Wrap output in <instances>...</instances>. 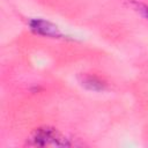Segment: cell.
Here are the masks:
<instances>
[{"mask_svg":"<svg viewBox=\"0 0 148 148\" xmlns=\"http://www.w3.org/2000/svg\"><path fill=\"white\" fill-rule=\"evenodd\" d=\"M29 147H73L76 143L52 126H40L32 131L25 142Z\"/></svg>","mask_w":148,"mask_h":148,"instance_id":"6da1fadb","label":"cell"},{"mask_svg":"<svg viewBox=\"0 0 148 148\" xmlns=\"http://www.w3.org/2000/svg\"><path fill=\"white\" fill-rule=\"evenodd\" d=\"M28 24H29L30 30L39 36H45V37H51V38L64 37L59 28L50 21H46L43 18H30L28 21Z\"/></svg>","mask_w":148,"mask_h":148,"instance_id":"7a4b0ae2","label":"cell"},{"mask_svg":"<svg viewBox=\"0 0 148 148\" xmlns=\"http://www.w3.org/2000/svg\"><path fill=\"white\" fill-rule=\"evenodd\" d=\"M80 84L90 91H104L106 89V82L98 76L90 74H82L79 76Z\"/></svg>","mask_w":148,"mask_h":148,"instance_id":"3957f363","label":"cell"},{"mask_svg":"<svg viewBox=\"0 0 148 148\" xmlns=\"http://www.w3.org/2000/svg\"><path fill=\"white\" fill-rule=\"evenodd\" d=\"M130 6L136 13H139L142 17H145L148 21V5L142 3V2H139V1H131L130 2Z\"/></svg>","mask_w":148,"mask_h":148,"instance_id":"277c9868","label":"cell"}]
</instances>
